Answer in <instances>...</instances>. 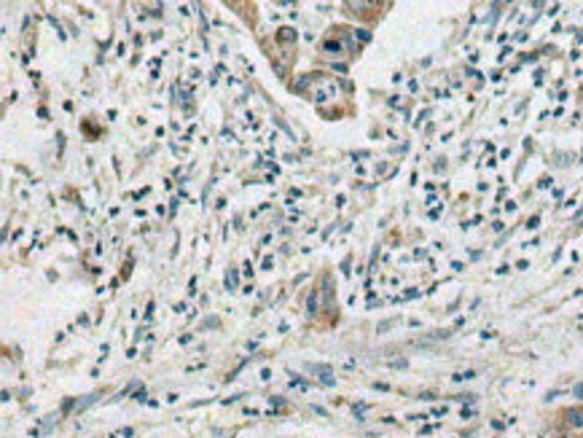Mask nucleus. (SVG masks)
Returning a JSON list of instances; mask_svg holds the SVG:
<instances>
[{"label":"nucleus","instance_id":"nucleus-1","mask_svg":"<svg viewBox=\"0 0 583 438\" xmlns=\"http://www.w3.org/2000/svg\"><path fill=\"white\" fill-rule=\"evenodd\" d=\"M565 417H567V422H570L572 427H583V411H581V409H570V411H565Z\"/></svg>","mask_w":583,"mask_h":438},{"label":"nucleus","instance_id":"nucleus-2","mask_svg":"<svg viewBox=\"0 0 583 438\" xmlns=\"http://www.w3.org/2000/svg\"><path fill=\"white\" fill-rule=\"evenodd\" d=\"M575 395H583V385H578V387H575Z\"/></svg>","mask_w":583,"mask_h":438}]
</instances>
